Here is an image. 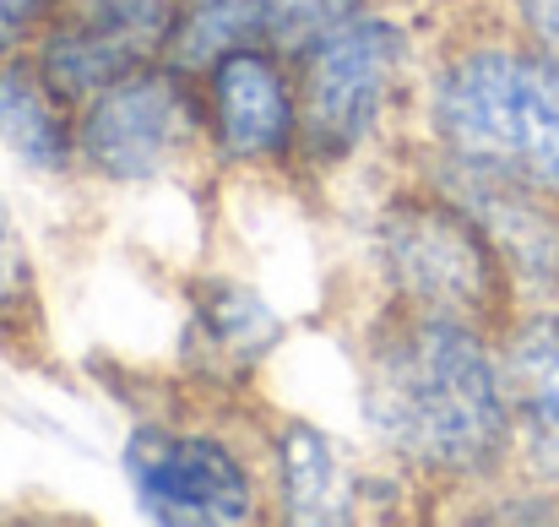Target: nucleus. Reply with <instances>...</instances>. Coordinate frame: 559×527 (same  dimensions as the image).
Instances as JSON below:
<instances>
[{
  "mask_svg": "<svg viewBox=\"0 0 559 527\" xmlns=\"http://www.w3.org/2000/svg\"><path fill=\"white\" fill-rule=\"evenodd\" d=\"M55 5H71V0H55Z\"/></svg>",
  "mask_w": 559,
  "mask_h": 527,
  "instance_id": "f3484780",
  "label": "nucleus"
},
{
  "mask_svg": "<svg viewBox=\"0 0 559 527\" xmlns=\"http://www.w3.org/2000/svg\"><path fill=\"white\" fill-rule=\"evenodd\" d=\"M370 0H255V11H261V38L272 44V49H283L288 60L299 55V49H310L321 33H332V27H343L348 16H359Z\"/></svg>",
  "mask_w": 559,
  "mask_h": 527,
  "instance_id": "4468645a",
  "label": "nucleus"
},
{
  "mask_svg": "<svg viewBox=\"0 0 559 527\" xmlns=\"http://www.w3.org/2000/svg\"><path fill=\"white\" fill-rule=\"evenodd\" d=\"M206 148L228 169L299 164V87L294 60L272 44H245L201 77Z\"/></svg>",
  "mask_w": 559,
  "mask_h": 527,
  "instance_id": "0eeeda50",
  "label": "nucleus"
},
{
  "mask_svg": "<svg viewBox=\"0 0 559 527\" xmlns=\"http://www.w3.org/2000/svg\"><path fill=\"white\" fill-rule=\"evenodd\" d=\"M511 5H516V33L559 60V0H511Z\"/></svg>",
  "mask_w": 559,
  "mask_h": 527,
  "instance_id": "dca6fc26",
  "label": "nucleus"
},
{
  "mask_svg": "<svg viewBox=\"0 0 559 527\" xmlns=\"http://www.w3.org/2000/svg\"><path fill=\"white\" fill-rule=\"evenodd\" d=\"M0 148L27 175L76 169V104L33 66V55L0 60Z\"/></svg>",
  "mask_w": 559,
  "mask_h": 527,
  "instance_id": "9b49d317",
  "label": "nucleus"
},
{
  "mask_svg": "<svg viewBox=\"0 0 559 527\" xmlns=\"http://www.w3.org/2000/svg\"><path fill=\"white\" fill-rule=\"evenodd\" d=\"M245 44H266L255 0H175L164 60L180 66L186 77H201L206 66H217L223 55H234Z\"/></svg>",
  "mask_w": 559,
  "mask_h": 527,
  "instance_id": "f8f14e48",
  "label": "nucleus"
},
{
  "mask_svg": "<svg viewBox=\"0 0 559 527\" xmlns=\"http://www.w3.org/2000/svg\"><path fill=\"white\" fill-rule=\"evenodd\" d=\"M385 495L391 490H380V473L365 468L332 430L310 419H288L272 430V501L283 523H359L370 512H391Z\"/></svg>",
  "mask_w": 559,
  "mask_h": 527,
  "instance_id": "6e6552de",
  "label": "nucleus"
},
{
  "mask_svg": "<svg viewBox=\"0 0 559 527\" xmlns=\"http://www.w3.org/2000/svg\"><path fill=\"white\" fill-rule=\"evenodd\" d=\"M500 375L511 402L516 468L538 490H559V305H538L506 327Z\"/></svg>",
  "mask_w": 559,
  "mask_h": 527,
  "instance_id": "9d476101",
  "label": "nucleus"
},
{
  "mask_svg": "<svg viewBox=\"0 0 559 527\" xmlns=\"http://www.w3.org/2000/svg\"><path fill=\"white\" fill-rule=\"evenodd\" d=\"M359 413L407 479L484 484L516 462L500 349L451 316L385 305L359 343Z\"/></svg>",
  "mask_w": 559,
  "mask_h": 527,
  "instance_id": "f257e3e1",
  "label": "nucleus"
},
{
  "mask_svg": "<svg viewBox=\"0 0 559 527\" xmlns=\"http://www.w3.org/2000/svg\"><path fill=\"white\" fill-rule=\"evenodd\" d=\"M370 261L385 289V305L451 316L484 332L511 316L516 283L489 229L440 179L396 185L380 196L370 218Z\"/></svg>",
  "mask_w": 559,
  "mask_h": 527,
  "instance_id": "7ed1b4c3",
  "label": "nucleus"
},
{
  "mask_svg": "<svg viewBox=\"0 0 559 527\" xmlns=\"http://www.w3.org/2000/svg\"><path fill=\"white\" fill-rule=\"evenodd\" d=\"M277 343H283V316L255 283L228 272L190 283L180 353L195 375H206L212 386H239L277 353Z\"/></svg>",
  "mask_w": 559,
  "mask_h": 527,
  "instance_id": "1a4fd4ad",
  "label": "nucleus"
},
{
  "mask_svg": "<svg viewBox=\"0 0 559 527\" xmlns=\"http://www.w3.org/2000/svg\"><path fill=\"white\" fill-rule=\"evenodd\" d=\"M120 468L136 512L164 527H245L266 506L255 468L217 430L136 424L120 446Z\"/></svg>",
  "mask_w": 559,
  "mask_h": 527,
  "instance_id": "423d86ee",
  "label": "nucleus"
},
{
  "mask_svg": "<svg viewBox=\"0 0 559 527\" xmlns=\"http://www.w3.org/2000/svg\"><path fill=\"white\" fill-rule=\"evenodd\" d=\"M55 0H0V60H16L44 33Z\"/></svg>",
  "mask_w": 559,
  "mask_h": 527,
  "instance_id": "2eb2a0df",
  "label": "nucleus"
},
{
  "mask_svg": "<svg viewBox=\"0 0 559 527\" xmlns=\"http://www.w3.org/2000/svg\"><path fill=\"white\" fill-rule=\"evenodd\" d=\"M435 164L559 201V60L533 38H467L424 82Z\"/></svg>",
  "mask_w": 559,
  "mask_h": 527,
  "instance_id": "f03ea898",
  "label": "nucleus"
},
{
  "mask_svg": "<svg viewBox=\"0 0 559 527\" xmlns=\"http://www.w3.org/2000/svg\"><path fill=\"white\" fill-rule=\"evenodd\" d=\"M38 332V267L16 212L0 196V343Z\"/></svg>",
  "mask_w": 559,
  "mask_h": 527,
  "instance_id": "ddd939ff",
  "label": "nucleus"
},
{
  "mask_svg": "<svg viewBox=\"0 0 559 527\" xmlns=\"http://www.w3.org/2000/svg\"><path fill=\"white\" fill-rule=\"evenodd\" d=\"M413 27L365 5L343 27L321 33L310 49L294 55L299 87V164L305 169H343L385 131L391 109L413 77Z\"/></svg>",
  "mask_w": 559,
  "mask_h": 527,
  "instance_id": "20e7f679",
  "label": "nucleus"
},
{
  "mask_svg": "<svg viewBox=\"0 0 559 527\" xmlns=\"http://www.w3.org/2000/svg\"><path fill=\"white\" fill-rule=\"evenodd\" d=\"M206 148L201 82L147 60L76 104V169L104 185H153Z\"/></svg>",
  "mask_w": 559,
  "mask_h": 527,
  "instance_id": "39448f33",
  "label": "nucleus"
}]
</instances>
